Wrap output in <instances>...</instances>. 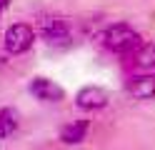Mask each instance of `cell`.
Wrapping results in <instances>:
<instances>
[{
    "label": "cell",
    "mask_w": 155,
    "mask_h": 150,
    "mask_svg": "<svg viewBox=\"0 0 155 150\" xmlns=\"http://www.w3.org/2000/svg\"><path fill=\"white\" fill-rule=\"evenodd\" d=\"M103 43L108 50L113 53H120V55H128V53H138L143 48V38L138 30H133L128 23H118V25H110L103 35Z\"/></svg>",
    "instance_id": "1"
},
{
    "label": "cell",
    "mask_w": 155,
    "mask_h": 150,
    "mask_svg": "<svg viewBox=\"0 0 155 150\" xmlns=\"http://www.w3.org/2000/svg\"><path fill=\"white\" fill-rule=\"evenodd\" d=\"M33 40H35V33H33V28L28 25V23H15L5 30V50L8 53H25L28 48L33 45Z\"/></svg>",
    "instance_id": "2"
},
{
    "label": "cell",
    "mask_w": 155,
    "mask_h": 150,
    "mask_svg": "<svg viewBox=\"0 0 155 150\" xmlns=\"http://www.w3.org/2000/svg\"><path fill=\"white\" fill-rule=\"evenodd\" d=\"M30 93L38 100H43V103H60V100L65 98V90L58 83L48 80V78H33L30 80Z\"/></svg>",
    "instance_id": "3"
},
{
    "label": "cell",
    "mask_w": 155,
    "mask_h": 150,
    "mask_svg": "<svg viewBox=\"0 0 155 150\" xmlns=\"http://www.w3.org/2000/svg\"><path fill=\"white\" fill-rule=\"evenodd\" d=\"M40 33L48 43H60L70 38V28L63 18H43L40 20Z\"/></svg>",
    "instance_id": "4"
},
{
    "label": "cell",
    "mask_w": 155,
    "mask_h": 150,
    "mask_svg": "<svg viewBox=\"0 0 155 150\" xmlns=\"http://www.w3.org/2000/svg\"><path fill=\"white\" fill-rule=\"evenodd\" d=\"M75 103H78L80 110H100V108L108 105V95H105V90L95 88V85H88V88H83L78 93Z\"/></svg>",
    "instance_id": "5"
},
{
    "label": "cell",
    "mask_w": 155,
    "mask_h": 150,
    "mask_svg": "<svg viewBox=\"0 0 155 150\" xmlns=\"http://www.w3.org/2000/svg\"><path fill=\"white\" fill-rule=\"evenodd\" d=\"M128 90H130V95L133 98H138V100H150L155 98V75H138V78H133L130 83H128Z\"/></svg>",
    "instance_id": "6"
},
{
    "label": "cell",
    "mask_w": 155,
    "mask_h": 150,
    "mask_svg": "<svg viewBox=\"0 0 155 150\" xmlns=\"http://www.w3.org/2000/svg\"><path fill=\"white\" fill-rule=\"evenodd\" d=\"M88 130H90V123L88 120H73L70 125H65L60 130V140L68 145H78V143H83L85 135H88Z\"/></svg>",
    "instance_id": "7"
},
{
    "label": "cell",
    "mask_w": 155,
    "mask_h": 150,
    "mask_svg": "<svg viewBox=\"0 0 155 150\" xmlns=\"http://www.w3.org/2000/svg\"><path fill=\"white\" fill-rule=\"evenodd\" d=\"M18 125H20V118H18V110L13 108H0V140L10 138Z\"/></svg>",
    "instance_id": "8"
},
{
    "label": "cell",
    "mask_w": 155,
    "mask_h": 150,
    "mask_svg": "<svg viewBox=\"0 0 155 150\" xmlns=\"http://www.w3.org/2000/svg\"><path fill=\"white\" fill-rule=\"evenodd\" d=\"M135 63L140 68H155V43H143V48L135 53Z\"/></svg>",
    "instance_id": "9"
},
{
    "label": "cell",
    "mask_w": 155,
    "mask_h": 150,
    "mask_svg": "<svg viewBox=\"0 0 155 150\" xmlns=\"http://www.w3.org/2000/svg\"><path fill=\"white\" fill-rule=\"evenodd\" d=\"M5 5H8V0H0V13L5 10Z\"/></svg>",
    "instance_id": "10"
}]
</instances>
